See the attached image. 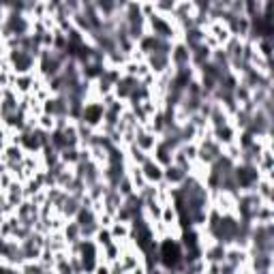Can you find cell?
Masks as SVG:
<instances>
[{
	"label": "cell",
	"mask_w": 274,
	"mask_h": 274,
	"mask_svg": "<svg viewBox=\"0 0 274 274\" xmlns=\"http://www.w3.org/2000/svg\"><path fill=\"white\" fill-rule=\"evenodd\" d=\"M159 261L163 264L165 270H182L184 268V251H182V244L172 240H163L159 246Z\"/></svg>",
	"instance_id": "6da1fadb"
},
{
	"label": "cell",
	"mask_w": 274,
	"mask_h": 274,
	"mask_svg": "<svg viewBox=\"0 0 274 274\" xmlns=\"http://www.w3.org/2000/svg\"><path fill=\"white\" fill-rule=\"evenodd\" d=\"M234 180L238 188L253 191V186L259 182V165H251V163L234 165Z\"/></svg>",
	"instance_id": "7a4b0ae2"
},
{
	"label": "cell",
	"mask_w": 274,
	"mask_h": 274,
	"mask_svg": "<svg viewBox=\"0 0 274 274\" xmlns=\"http://www.w3.org/2000/svg\"><path fill=\"white\" fill-rule=\"evenodd\" d=\"M103 114H105V107L101 103H84V110H81V122L94 127L103 120Z\"/></svg>",
	"instance_id": "3957f363"
},
{
	"label": "cell",
	"mask_w": 274,
	"mask_h": 274,
	"mask_svg": "<svg viewBox=\"0 0 274 274\" xmlns=\"http://www.w3.org/2000/svg\"><path fill=\"white\" fill-rule=\"evenodd\" d=\"M11 60H13V67L17 73H26L34 62V54L26 52L24 47H17V50H13V54H11Z\"/></svg>",
	"instance_id": "277c9868"
},
{
	"label": "cell",
	"mask_w": 274,
	"mask_h": 274,
	"mask_svg": "<svg viewBox=\"0 0 274 274\" xmlns=\"http://www.w3.org/2000/svg\"><path fill=\"white\" fill-rule=\"evenodd\" d=\"M141 176L146 178V182H159V180H163V165L148 157L141 163Z\"/></svg>",
	"instance_id": "5b68a950"
},
{
	"label": "cell",
	"mask_w": 274,
	"mask_h": 274,
	"mask_svg": "<svg viewBox=\"0 0 274 274\" xmlns=\"http://www.w3.org/2000/svg\"><path fill=\"white\" fill-rule=\"evenodd\" d=\"M150 26H152V34L159 39H170L174 37V30L167 22H165L161 15H150Z\"/></svg>",
	"instance_id": "8992f818"
},
{
	"label": "cell",
	"mask_w": 274,
	"mask_h": 274,
	"mask_svg": "<svg viewBox=\"0 0 274 274\" xmlns=\"http://www.w3.org/2000/svg\"><path fill=\"white\" fill-rule=\"evenodd\" d=\"M163 178H165V180H167L170 184H180L184 178H186V170L180 167V165H176V163H170V165H165Z\"/></svg>",
	"instance_id": "52a82bcc"
},
{
	"label": "cell",
	"mask_w": 274,
	"mask_h": 274,
	"mask_svg": "<svg viewBox=\"0 0 274 274\" xmlns=\"http://www.w3.org/2000/svg\"><path fill=\"white\" fill-rule=\"evenodd\" d=\"M217 157H221V146H219V141L208 139L206 144L199 148V159H201V161H206V163L210 165Z\"/></svg>",
	"instance_id": "ba28073f"
},
{
	"label": "cell",
	"mask_w": 274,
	"mask_h": 274,
	"mask_svg": "<svg viewBox=\"0 0 274 274\" xmlns=\"http://www.w3.org/2000/svg\"><path fill=\"white\" fill-rule=\"evenodd\" d=\"M170 60L176 65V67H186L191 62V50L188 45H178V47H172L170 52Z\"/></svg>",
	"instance_id": "9c48e42d"
},
{
	"label": "cell",
	"mask_w": 274,
	"mask_h": 274,
	"mask_svg": "<svg viewBox=\"0 0 274 274\" xmlns=\"http://www.w3.org/2000/svg\"><path fill=\"white\" fill-rule=\"evenodd\" d=\"M150 56V67H152V71H157V73H161V71H165L170 67V54H148Z\"/></svg>",
	"instance_id": "30bf717a"
},
{
	"label": "cell",
	"mask_w": 274,
	"mask_h": 274,
	"mask_svg": "<svg viewBox=\"0 0 274 274\" xmlns=\"http://www.w3.org/2000/svg\"><path fill=\"white\" fill-rule=\"evenodd\" d=\"M135 146L141 148L144 152H150V150L154 148V137L148 135V133H141V135H137V139H135Z\"/></svg>",
	"instance_id": "8fae6325"
},
{
	"label": "cell",
	"mask_w": 274,
	"mask_h": 274,
	"mask_svg": "<svg viewBox=\"0 0 274 274\" xmlns=\"http://www.w3.org/2000/svg\"><path fill=\"white\" fill-rule=\"evenodd\" d=\"M110 238H112L110 231H99V242H101V244L107 246V244H110Z\"/></svg>",
	"instance_id": "7c38bea8"
}]
</instances>
